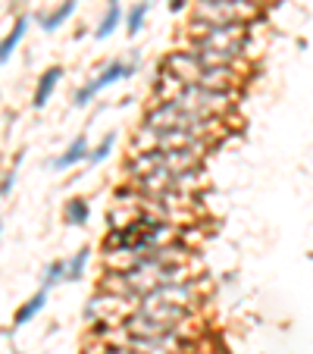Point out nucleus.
Returning a JSON list of instances; mask_svg holds the SVG:
<instances>
[{"label":"nucleus","mask_w":313,"mask_h":354,"mask_svg":"<svg viewBox=\"0 0 313 354\" xmlns=\"http://www.w3.org/2000/svg\"><path fill=\"white\" fill-rule=\"evenodd\" d=\"M88 260H91V251L88 248H79V251L66 260V282H82L85 270H88Z\"/></svg>","instance_id":"obj_12"},{"label":"nucleus","mask_w":313,"mask_h":354,"mask_svg":"<svg viewBox=\"0 0 313 354\" xmlns=\"http://www.w3.org/2000/svg\"><path fill=\"white\" fill-rule=\"evenodd\" d=\"M63 75H66V69L63 66H47L44 73L38 75L35 94H31V107H35V110H44L47 103H51V97H53V91H57V85H60Z\"/></svg>","instance_id":"obj_5"},{"label":"nucleus","mask_w":313,"mask_h":354,"mask_svg":"<svg viewBox=\"0 0 313 354\" xmlns=\"http://www.w3.org/2000/svg\"><path fill=\"white\" fill-rule=\"evenodd\" d=\"M88 151H91L88 135H75V138L66 144V151H63V154H57V157L51 160V170H53V173L72 170V166H79V163L88 160Z\"/></svg>","instance_id":"obj_4"},{"label":"nucleus","mask_w":313,"mask_h":354,"mask_svg":"<svg viewBox=\"0 0 313 354\" xmlns=\"http://www.w3.org/2000/svg\"><path fill=\"white\" fill-rule=\"evenodd\" d=\"M257 3H260V0H257Z\"/></svg>","instance_id":"obj_20"},{"label":"nucleus","mask_w":313,"mask_h":354,"mask_svg":"<svg viewBox=\"0 0 313 354\" xmlns=\"http://www.w3.org/2000/svg\"><path fill=\"white\" fill-rule=\"evenodd\" d=\"M135 73H138V60H132V63H126V60H107L104 66H100V73L91 81H94L97 91H104V88H110V85H116V81L132 79Z\"/></svg>","instance_id":"obj_3"},{"label":"nucleus","mask_w":313,"mask_h":354,"mask_svg":"<svg viewBox=\"0 0 313 354\" xmlns=\"http://www.w3.org/2000/svg\"><path fill=\"white\" fill-rule=\"evenodd\" d=\"M260 16L257 0H194L191 19L204 23H254Z\"/></svg>","instance_id":"obj_2"},{"label":"nucleus","mask_w":313,"mask_h":354,"mask_svg":"<svg viewBox=\"0 0 313 354\" xmlns=\"http://www.w3.org/2000/svg\"><path fill=\"white\" fill-rule=\"evenodd\" d=\"M182 107H194V110H204L210 116H223L229 119L239 107V91H223V88H207V85H198V81H188L176 91L172 97Z\"/></svg>","instance_id":"obj_1"},{"label":"nucleus","mask_w":313,"mask_h":354,"mask_svg":"<svg viewBox=\"0 0 313 354\" xmlns=\"http://www.w3.org/2000/svg\"><path fill=\"white\" fill-rule=\"evenodd\" d=\"M100 94V91L94 88V81H85V85H79L75 88V94H72V103L82 110V107H88V103H94V97Z\"/></svg>","instance_id":"obj_15"},{"label":"nucleus","mask_w":313,"mask_h":354,"mask_svg":"<svg viewBox=\"0 0 313 354\" xmlns=\"http://www.w3.org/2000/svg\"><path fill=\"white\" fill-rule=\"evenodd\" d=\"M107 3H120V0H107Z\"/></svg>","instance_id":"obj_19"},{"label":"nucleus","mask_w":313,"mask_h":354,"mask_svg":"<svg viewBox=\"0 0 313 354\" xmlns=\"http://www.w3.org/2000/svg\"><path fill=\"white\" fill-rule=\"evenodd\" d=\"M122 23H126V13H122L120 3H107L104 16H100V23H97V29H94V38L97 41H107Z\"/></svg>","instance_id":"obj_9"},{"label":"nucleus","mask_w":313,"mask_h":354,"mask_svg":"<svg viewBox=\"0 0 313 354\" xmlns=\"http://www.w3.org/2000/svg\"><path fill=\"white\" fill-rule=\"evenodd\" d=\"M29 16H19V19H16L13 23V29L7 31V35L0 38V66H3V63H7L10 57H13L16 53V47L23 45V38H25V31H29Z\"/></svg>","instance_id":"obj_7"},{"label":"nucleus","mask_w":313,"mask_h":354,"mask_svg":"<svg viewBox=\"0 0 313 354\" xmlns=\"http://www.w3.org/2000/svg\"><path fill=\"white\" fill-rule=\"evenodd\" d=\"M113 148H116V132H107L104 138H100L94 148L88 151V166H100V163L113 154Z\"/></svg>","instance_id":"obj_14"},{"label":"nucleus","mask_w":313,"mask_h":354,"mask_svg":"<svg viewBox=\"0 0 313 354\" xmlns=\"http://www.w3.org/2000/svg\"><path fill=\"white\" fill-rule=\"evenodd\" d=\"M188 3H191V0H169V10L172 13H182V10H188Z\"/></svg>","instance_id":"obj_17"},{"label":"nucleus","mask_w":313,"mask_h":354,"mask_svg":"<svg viewBox=\"0 0 313 354\" xmlns=\"http://www.w3.org/2000/svg\"><path fill=\"white\" fill-rule=\"evenodd\" d=\"M63 220H66V226H88L91 220V204L88 198H69L66 207H63Z\"/></svg>","instance_id":"obj_10"},{"label":"nucleus","mask_w":313,"mask_h":354,"mask_svg":"<svg viewBox=\"0 0 313 354\" xmlns=\"http://www.w3.org/2000/svg\"><path fill=\"white\" fill-rule=\"evenodd\" d=\"M148 13H150V0H141V3H135L132 10L126 13V35L128 38H138V31L144 29V23H148Z\"/></svg>","instance_id":"obj_11"},{"label":"nucleus","mask_w":313,"mask_h":354,"mask_svg":"<svg viewBox=\"0 0 313 354\" xmlns=\"http://www.w3.org/2000/svg\"><path fill=\"white\" fill-rule=\"evenodd\" d=\"M44 307H47V288H38L35 295H31L25 304H19V310L13 314V329H19V326H29Z\"/></svg>","instance_id":"obj_8"},{"label":"nucleus","mask_w":313,"mask_h":354,"mask_svg":"<svg viewBox=\"0 0 313 354\" xmlns=\"http://www.w3.org/2000/svg\"><path fill=\"white\" fill-rule=\"evenodd\" d=\"M0 236H3V220H0Z\"/></svg>","instance_id":"obj_18"},{"label":"nucleus","mask_w":313,"mask_h":354,"mask_svg":"<svg viewBox=\"0 0 313 354\" xmlns=\"http://www.w3.org/2000/svg\"><path fill=\"white\" fill-rule=\"evenodd\" d=\"M60 282H66V260L57 257V260H51V264L44 266V273H41V288L51 292V288L60 286Z\"/></svg>","instance_id":"obj_13"},{"label":"nucleus","mask_w":313,"mask_h":354,"mask_svg":"<svg viewBox=\"0 0 313 354\" xmlns=\"http://www.w3.org/2000/svg\"><path fill=\"white\" fill-rule=\"evenodd\" d=\"M75 10H79V0H60L53 10H47V13L38 16V25H41L44 31H57V29H63V25L72 19Z\"/></svg>","instance_id":"obj_6"},{"label":"nucleus","mask_w":313,"mask_h":354,"mask_svg":"<svg viewBox=\"0 0 313 354\" xmlns=\"http://www.w3.org/2000/svg\"><path fill=\"white\" fill-rule=\"evenodd\" d=\"M13 185H16V170H7L0 176V198H7V194L13 192Z\"/></svg>","instance_id":"obj_16"}]
</instances>
